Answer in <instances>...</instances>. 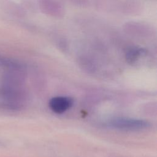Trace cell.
<instances>
[{
	"label": "cell",
	"instance_id": "6da1fadb",
	"mask_svg": "<svg viewBox=\"0 0 157 157\" xmlns=\"http://www.w3.org/2000/svg\"><path fill=\"white\" fill-rule=\"evenodd\" d=\"M0 85V108L8 110H18L22 109L28 99L25 82V67L15 61L5 67Z\"/></svg>",
	"mask_w": 157,
	"mask_h": 157
},
{
	"label": "cell",
	"instance_id": "277c9868",
	"mask_svg": "<svg viewBox=\"0 0 157 157\" xmlns=\"http://www.w3.org/2000/svg\"><path fill=\"white\" fill-rule=\"evenodd\" d=\"M147 51L142 48L133 47L127 50L126 53V61L129 63H135L140 57L145 55Z\"/></svg>",
	"mask_w": 157,
	"mask_h": 157
},
{
	"label": "cell",
	"instance_id": "7a4b0ae2",
	"mask_svg": "<svg viewBox=\"0 0 157 157\" xmlns=\"http://www.w3.org/2000/svg\"><path fill=\"white\" fill-rule=\"evenodd\" d=\"M107 126L111 128L125 131H137L146 129L150 126V123L142 119L128 117H117L110 120Z\"/></svg>",
	"mask_w": 157,
	"mask_h": 157
},
{
	"label": "cell",
	"instance_id": "3957f363",
	"mask_svg": "<svg viewBox=\"0 0 157 157\" xmlns=\"http://www.w3.org/2000/svg\"><path fill=\"white\" fill-rule=\"evenodd\" d=\"M73 99L69 96H59L52 98L48 102L50 109L55 113L61 114L73 105Z\"/></svg>",
	"mask_w": 157,
	"mask_h": 157
}]
</instances>
